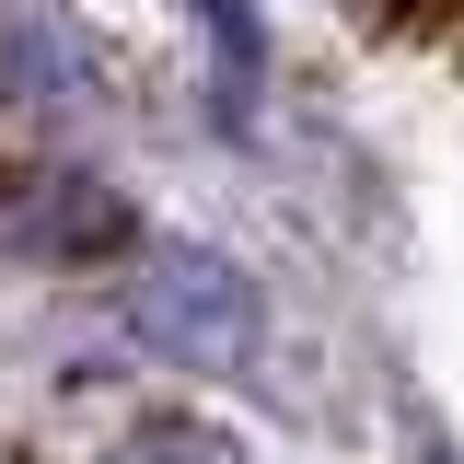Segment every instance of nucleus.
<instances>
[{"mask_svg": "<svg viewBox=\"0 0 464 464\" xmlns=\"http://www.w3.org/2000/svg\"><path fill=\"white\" fill-rule=\"evenodd\" d=\"M128 198L93 174H0V267H82L128 244Z\"/></svg>", "mask_w": 464, "mask_h": 464, "instance_id": "obj_2", "label": "nucleus"}, {"mask_svg": "<svg viewBox=\"0 0 464 464\" xmlns=\"http://www.w3.org/2000/svg\"><path fill=\"white\" fill-rule=\"evenodd\" d=\"M0 464H24V441H12V430H0Z\"/></svg>", "mask_w": 464, "mask_h": 464, "instance_id": "obj_6", "label": "nucleus"}, {"mask_svg": "<svg viewBox=\"0 0 464 464\" xmlns=\"http://www.w3.org/2000/svg\"><path fill=\"white\" fill-rule=\"evenodd\" d=\"M105 464H256V453L232 441L221 418H186V406H174V418H140V430H128Z\"/></svg>", "mask_w": 464, "mask_h": 464, "instance_id": "obj_4", "label": "nucleus"}, {"mask_svg": "<svg viewBox=\"0 0 464 464\" xmlns=\"http://www.w3.org/2000/svg\"><path fill=\"white\" fill-rule=\"evenodd\" d=\"M116 314L174 372H244L256 360V279L232 267L221 244H151L140 279L116 290Z\"/></svg>", "mask_w": 464, "mask_h": 464, "instance_id": "obj_1", "label": "nucleus"}, {"mask_svg": "<svg viewBox=\"0 0 464 464\" xmlns=\"http://www.w3.org/2000/svg\"><path fill=\"white\" fill-rule=\"evenodd\" d=\"M105 58L82 47V24L47 0H0V105H93Z\"/></svg>", "mask_w": 464, "mask_h": 464, "instance_id": "obj_3", "label": "nucleus"}, {"mask_svg": "<svg viewBox=\"0 0 464 464\" xmlns=\"http://www.w3.org/2000/svg\"><path fill=\"white\" fill-rule=\"evenodd\" d=\"M198 24L221 35V70H232V93H244V82H256V58H267V35H256V12H244V0H198Z\"/></svg>", "mask_w": 464, "mask_h": 464, "instance_id": "obj_5", "label": "nucleus"}]
</instances>
